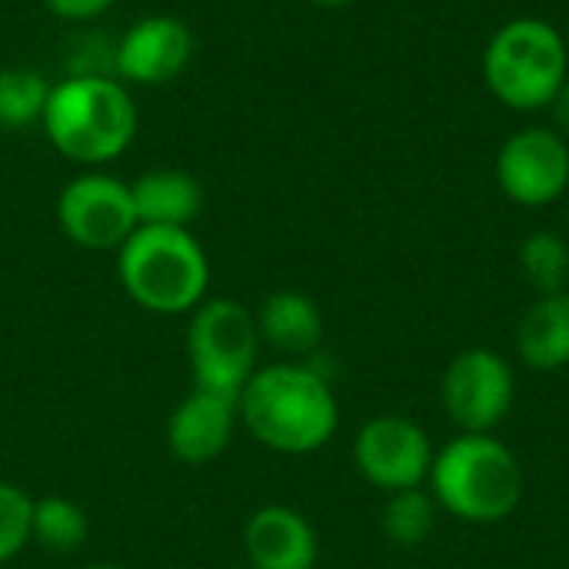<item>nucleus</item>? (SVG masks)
I'll return each mask as SVG.
<instances>
[{"instance_id": "nucleus-1", "label": "nucleus", "mask_w": 569, "mask_h": 569, "mask_svg": "<svg viewBox=\"0 0 569 569\" xmlns=\"http://www.w3.org/2000/svg\"><path fill=\"white\" fill-rule=\"evenodd\" d=\"M240 423L267 450L303 457L323 450L340 427L330 380L303 360L257 367L240 390Z\"/></svg>"}, {"instance_id": "nucleus-2", "label": "nucleus", "mask_w": 569, "mask_h": 569, "mask_svg": "<svg viewBox=\"0 0 569 569\" xmlns=\"http://www.w3.org/2000/svg\"><path fill=\"white\" fill-rule=\"evenodd\" d=\"M140 127L133 93L123 80L73 70L47 97L40 130L47 143L83 170H100L127 153Z\"/></svg>"}, {"instance_id": "nucleus-3", "label": "nucleus", "mask_w": 569, "mask_h": 569, "mask_svg": "<svg viewBox=\"0 0 569 569\" xmlns=\"http://www.w3.org/2000/svg\"><path fill=\"white\" fill-rule=\"evenodd\" d=\"M440 513L493 527L517 513L527 493L520 457L493 433H460L433 453L427 477Z\"/></svg>"}, {"instance_id": "nucleus-4", "label": "nucleus", "mask_w": 569, "mask_h": 569, "mask_svg": "<svg viewBox=\"0 0 569 569\" xmlns=\"http://www.w3.org/2000/svg\"><path fill=\"white\" fill-rule=\"evenodd\" d=\"M123 293L147 313H193L210 290V257L187 227H137L117 250Z\"/></svg>"}, {"instance_id": "nucleus-5", "label": "nucleus", "mask_w": 569, "mask_h": 569, "mask_svg": "<svg viewBox=\"0 0 569 569\" xmlns=\"http://www.w3.org/2000/svg\"><path fill=\"white\" fill-rule=\"evenodd\" d=\"M567 80V40L543 17L507 20L483 50V83L510 110H547Z\"/></svg>"}, {"instance_id": "nucleus-6", "label": "nucleus", "mask_w": 569, "mask_h": 569, "mask_svg": "<svg viewBox=\"0 0 569 569\" xmlns=\"http://www.w3.org/2000/svg\"><path fill=\"white\" fill-rule=\"evenodd\" d=\"M260 333L253 310L233 297H207L187 327V360L193 387L240 397L247 380L257 373Z\"/></svg>"}, {"instance_id": "nucleus-7", "label": "nucleus", "mask_w": 569, "mask_h": 569, "mask_svg": "<svg viewBox=\"0 0 569 569\" xmlns=\"http://www.w3.org/2000/svg\"><path fill=\"white\" fill-rule=\"evenodd\" d=\"M440 403L460 433H493L517 403V373L497 350H460L443 370Z\"/></svg>"}, {"instance_id": "nucleus-8", "label": "nucleus", "mask_w": 569, "mask_h": 569, "mask_svg": "<svg viewBox=\"0 0 569 569\" xmlns=\"http://www.w3.org/2000/svg\"><path fill=\"white\" fill-rule=\"evenodd\" d=\"M57 223L70 243L80 250H120L127 237L140 227L130 183L100 170H80L70 177L57 197Z\"/></svg>"}, {"instance_id": "nucleus-9", "label": "nucleus", "mask_w": 569, "mask_h": 569, "mask_svg": "<svg viewBox=\"0 0 569 569\" xmlns=\"http://www.w3.org/2000/svg\"><path fill=\"white\" fill-rule=\"evenodd\" d=\"M433 453L430 433L417 420L397 413L367 420L353 440L357 473L383 493L427 487Z\"/></svg>"}, {"instance_id": "nucleus-10", "label": "nucleus", "mask_w": 569, "mask_h": 569, "mask_svg": "<svg viewBox=\"0 0 569 569\" xmlns=\"http://www.w3.org/2000/svg\"><path fill=\"white\" fill-rule=\"evenodd\" d=\"M497 183L520 207L557 203L569 187V140L550 127L517 130L497 153Z\"/></svg>"}, {"instance_id": "nucleus-11", "label": "nucleus", "mask_w": 569, "mask_h": 569, "mask_svg": "<svg viewBox=\"0 0 569 569\" xmlns=\"http://www.w3.org/2000/svg\"><path fill=\"white\" fill-rule=\"evenodd\" d=\"M193 60V30L173 13L140 17L113 47V77L127 87L173 83Z\"/></svg>"}, {"instance_id": "nucleus-12", "label": "nucleus", "mask_w": 569, "mask_h": 569, "mask_svg": "<svg viewBox=\"0 0 569 569\" xmlns=\"http://www.w3.org/2000/svg\"><path fill=\"white\" fill-rule=\"evenodd\" d=\"M237 423L240 397L193 387V393H187L167 420V447L180 463L207 467L230 447Z\"/></svg>"}, {"instance_id": "nucleus-13", "label": "nucleus", "mask_w": 569, "mask_h": 569, "mask_svg": "<svg viewBox=\"0 0 569 569\" xmlns=\"http://www.w3.org/2000/svg\"><path fill=\"white\" fill-rule=\"evenodd\" d=\"M243 553L250 569H313L320 560V537L300 510L270 503L250 513Z\"/></svg>"}, {"instance_id": "nucleus-14", "label": "nucleus", "mask_w": 569, "mask_h": 569, "mask_svg": "<svg viewBox=\"0 0 569 569\" xmlns=\"http://www.w3.org/2000/svg\"><path fill=\"white\" fill-rule=\"evenodd\" d=\"M257 333L260 343L283 353L287 360L310 357L323 343V313L313 297L303 290H277L257 310Z\"/></svg>"}, {"instance_id": "nucleus-15", "label": "nucleus", "mask_w": 569, "mask_h": 569, "mask_svg": "<svg viewBox=\"0 0 569 569\" xmlns=\"http://www.w3.org/2000/svg\"><path fill=\"white\" fill-rule=\"evenodd\" d=\"M140 227H187L203 210V187L177 167H153L130 183Z\"/></svg>"}, {"instance_id": "nucleus-16", "label": "nucleus", "mask_w": 569, "mask_h": 569, "mask_svg": "<svg viewBox=\"0 0 569 569\" xmlns=\"http://www.w3.org/2000/svg\"><path fill=\"white\" fill-rule=\"evenodd\" d=\"M517 357L540 373L569 367V290L537 293L517 323Z\"/></svg>"}, {"instance_id": "nucleus-17", "label": "nucleus", "mask_w": 569, "mask_h": 569, "mask_svg": "<svg viewBox=\"0 0 569 569\" xmlns=\"http://www.w3.org/2000/svg\"><path fill=\"white\" fill-rule=\"evenodd\" d=\"M50 80L37 67H0V133H17L43 120Z\"/></svg>"}, {"instance_id": "nucleus-18", "label": "nucleus", "mask_w": 569, "mask_h": 569, "mask_svg": "<svg viewBox=\"0 0 569 569\" xmlns=\"http://www.w3.org/2000/svg\"><path fill=\"white\" fill-rule=\"evenodd\" d=\"M90 520L80 503L67 497H40L33 500V523H30V543H37L47 553L67 557L77 553L87 543Z\"/></svg>"}, {"instance_id": "nucleus-19", "label": "nucleus", "mask_w": 569, "mask_h": 569, "mask_svg": "<svg viewBox=\"0 0 569 569\" xmlns=\"http://www.w3.org/2000/svg\"><path fill=\"white\" fill-rule=\"evenodd\" d=\"M440 520V507L433 500L430 490L413 487V490H400V493H387V507H383V533L390 543L413 550L423 547Z\"/></svg>"}, {"instance_id": "nucleus-20", "label": "nucleus", "mask_w": 569, "mask_h": 569, "mask_svg": "<svg viewBox=\"0 0 569 569\" xmlns=\"http://www.w3.org/2000/svg\"><path fill=\"white\" fill-rule=\"evenodd\" d=\"M520 270L537 293L567 290L569 240L553 230H537L520 243Z\"/></svg>"}, {"instance_id": "nucleus-21", "label": "nucleus", "mask_w": 569, "mask_h": 569, "mask_svg": "<svg viewBox=\"0 0 569 569\" xmlns=\"http://www.w3.org/2000/svg\"><path fill=\"white\" fill-rule=\"evenodd\" d=\"M30 523H33V497L0 480V567L10 563L27 543H30Z\"/></svg>"}, {"instance_id": "nucleus-22", "label": "nucleus", "mask_w": 569, "mask_h": 569, "mask_svg": "<svg viewBox=\"0 0 569 569\" xmlns=\"http://www.w3.org/2000/svg\"><path fill=\"white\" fill-rule=\"evenodd\" d=\"M40 3L67 23H87L103 17L117 0H40Z\"/></svg>"}, {"instance_id": "nucleus-23", "label": "nucleus", "mask_w": 569, "mask_h": 569, "mask_svg": "<svg viewBox=\"0 0 569 569\" xmlns=\"http://www.w3.org/2000/svg\"><path fill=\"white\" fill-rule=\"evenodd\" d=\"M547 110L553 113V123H557L553 130H557V133H563V137L569 140V80L560 87V90H557V97H553V103H550Z\"/></svg>"}, {"instance_id": "nucleus-24", "label": "nucleus", "mask_w": 569, "mask_h": 569, "mask_svg": "<svg viewBox=\"0 0 569 569\" xmlns=\"http://www.w3.org/2000/svg\"><path fill=\"white\" fill-rule=\"evenodd\" d=\"M310 3H317V7H350L357 0H310Z\"/></svg>"}, {"instance_id": "nucleus-25", "label": "nucleus", "mask_w": 569, "mask_h": 569, "mask_svg": "<svg viewBox=\"0 0 569 569\" xmlns=\"http://www.w3.org/2000/svg\"><path fill=\"white\" fill-rule=\"evenodd\" d=\"M83 569H120V567H113V563H87Z\"/></svg>"}, {"instance_id": "nucleus-26", "label": "nucleus", "mask_w": 569, "mask_h": 569, "mask_svg": "<svg viewBox=\"0 0 569 569\" xmlns=\"http://www.w3.org/2000/svg\"><path fill=\"white\" fill-rule=\"evenodd\" d=\"M247 569H250V567H247Z\"/></svg>"}]
</instances>
